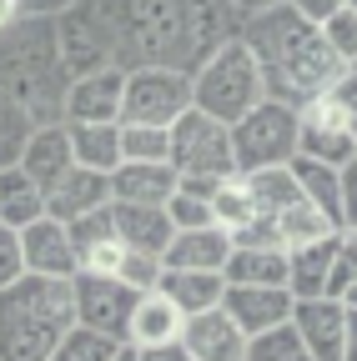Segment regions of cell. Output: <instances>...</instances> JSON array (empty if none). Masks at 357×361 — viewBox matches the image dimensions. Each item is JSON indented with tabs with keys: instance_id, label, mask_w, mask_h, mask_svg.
I'll list each match as a JSON object with an SVG mask.
<instances>
[{
	"instance_id": "603a6c76",
	"label": "cell",
	"mask_w": 357,
	"mask_h": 361,
	"mask_svg": "<svg viewBox=\"0 0 357 361\" xmlns=\"http://www.w3.org/2000/svg\"><path fill=\"white\" fill-rule=\"evenodd\" d=\"M111 221H116V236L126 241V251H141V256H161L176 236V226L166 221L161 206H126L111 201Z\"/></svg>"
},
{
	"instance_id": "816d5d0a",
	"label": "cell",
	"mask_w": 357,
	"mask_h": 361,
	"mask_svg": "<svg viewBox=\"0 0 357 361\" xmlns=\"http://www.w3.org/2000/svg\"><path fill=\"white\" fill-rule=\"evenodd\" d=\"M337 301H342V306H347V311H357V281H352V286H347V291H342V296H337Z\"/></svg>"
},
{
	"instance_id": "7bdbcfd3",
	"label": "cell",
	"mask_w": 357,
	"mask_h": 361,
	"mask_svg": "<svg viewBox=\"0 0 357 361\" xmlns=\"http://www.w3.org/2000/svg\"><path fill=\"white\" fill-rule=\"evenodd\" d=\"M287 6L302 16V20H312V25H322L327 16H337L342 6H347V0H287Z\"/></svg>"
},
{
	"instance_id": "cb8c5ba5",
	"label": "cell",
	"mask_w": 357,
	"mask_h": 361,
	"mask_svg": "<svg viewBox=\"0 0 357 361\" xmlns=\"http://www.w3.org/2000/svg\"><path fill=\"white\" fill-rule=\"evenodd\" d=\"M182 306L161 291H141L136 306H131V326H126V341L131 346H161V341H182Z\"/></svg>"
},
{
	"instance_id": "ba28073f",
	"label": "cell",
	"mask_w": 357,
	"mask_h": 361,
	"mask_svg": "<svg viewBox=\"0 0 357 361\" xmlns=\"http://www.w3.org/2000/svg\"><path fill=\"white\" fill-rule=\"evenodd\" d=\"M51 25H56V51H61L66 75H91V71L121 66L116 25L101 16L96 0H76L61 16H51Z\"/></svg>"
},
{
	"instance_id": "ab89813d",
	"label": "cell",
	"mask_w": 357,
	"mask_h": 361,
	"mask_svg": "<svg viewBox=\"0 0 357 361\" xmlns=\"http://www.w3.org/2000/svg\"><path fill=\"white\" fill-rule=\"evenodd\" d=\"M161 276H166V266H161V256H141V251H126V261H121V271H116V281L121 286H131V291H156L161 286Z\"/></svg>"
},
{
	"instance_id": "30bf717a",
	"label": "cell",
	"mask_w": 357,
	"mask_h": 361,
	"mask_svg": "<svg viewBox=\"0 0 357 361\" xmlns=\"http://www.w3.org/2000/svg\"><path fill=\"white\" fill-rule=\"evenodd\" d=\"M71 296H76V326L101 331V336H111V341H126L131 306H136V291H131V286H121L116 276L76 271V276H71Z\"/></svg>"
},
{
	"instance_id": "8d00e7d4",
	"label": "cell",
	"mask_w": 357,
	"mask_h": 361,
	"mask_svg": "<svg viewBox=\"0 0 357 361\" xmlns=\"http://www.w3.org/2000/svg\"><path fill=\"white\" fill-rule=\"evenodd\" d=\"M171 135L166 126H126L121 121V161H166Z\"/></svg>"
},
{
	"instance_id": "836d02e7",
	"label": "cell",
	"mask_w": 357,
	"mask_h": 361,
	"mask_svg": "<svg viewBox=\"0 0 357 361\" xmlns=\"http://www.w3.org/2000/svg\"><path fill=\"white\" fill-rule=\"evenodd\" d=\"M30 135H35V116L0 90V171H6V166H21V151H25Z\"/></svg>"
},
{
	"instance_id": "44dd1931",
	"label": "cell",
	"mask_w": 357,
	"mask_h": 361,
	"mask_svg": "<svg viewBox=\"0 0 357 361\" xmlns=\"http://www.w3.org/2000/svg\"><path fill=\"white\" fill-rule=\"evenodd\" d=\"M176 191V171L166 161H121L111 171V201L126 206H166Z\"/></svg>"
},
{
	"instance_id": "f5cc1de1",
	"label": "cell",
	"mask_w": 357,
	"mask_h": 361,
	"mask_svg": "<svg viewBox=\"0 0 357 361\" xmlns=\"http://www.w3.org/2000/svg\"><path fill=\"white\" fill-rule=\"evenodd\" d=\"M347 6H352V11H357V0H347Z\"/></svg>"
},
{
	"instance_id": "3957f363",
	"label": "cell",
	"mask_w": 357,
	"mask_h": 361,
	"mask_svg": "<svg viewBox=\"0 0 357 361\" xmlns=\"http://www.w3.org/2000/svg\"><path fill=\"white\" fill-rule=\"evenodd\" d=\"M76 326L71 281L25 276L0 291V361H51Z\"/></svg>"
},
{
	"instance_id": "f1b7e54d",
	"label": "cell",
	"mask_w": 357,
	"mask_h": 361,
	"mask_svg": "<svg viewBox=\"0 0 357 361\" xmlns=\"http://www.w3.org/2000/svg\"><path fill=\"white\" fill-rule=\"evenodd\" d=\"M40 216H46V191H40L21 166H6L0 171V226L21 231V226H30Z\"/></svg>"
},
{
	"instance_id": "8fae6325",
	"label": "cell",
	"mask_w": 357,
	"mask_h": 361,
	"mask_svg": "<svg viewBox=\"0 0 357 361\" xmlns=\"http://www.w3.org/2000/svg\"><path fill=\"white\" fill-rule=\"evenodd\" d=\"M297 156L327 161V166H347L357 156V141H352V130H347V121L332 101V90L297 106Z\"/></svg>"
},
{
	"instance_id": "2e32d148",
	"label": "cell",
	"mask_w": 357,
	"mask_h": 361,
	"mask_svg": "<svg viewBox=\"0 0 357 361\" xmlns=\"http://www.w3.org/2000/svg\"><path fill=\"white\" fill-rule=\"evenodd\" d=\"M71 231V246H76V266L91 271V276H116L121 261H126V241L116 236V221H111V206L91 211L66 226Z\"/></svg>"
},
{
	"instance_id": "6da1fadb",
	"label": "cell",
	"mask_w": 357,
	"mask_h": 361,
	"mask_svg": "<svg viewBox=\"0 0 357 361\" xmlns=\"http://www.w3.org/2000/svg\"><path fill=\"white\" fill-rule=\"evenodd\" d=\"M247 51L257 56V71H262V90L267 101H282V106H307L312 96H327V90L352 71L332 56V45L322 40V30L302 20L287 0L282 6H267V11H252L242 16V30Z\"/></svg>"
},
{
	"instance_id": "5bb4252c",
	"label": "cell",
	"mask_w": 357,
	"mask_h": 361,
	"mask_svg": "<svg viewBox=\"0 0 357 361\" xmlns=\"http://www.w3.org/2000/svg\"><path fill=\"white\" fill-rule=\"evenodd\" d=\"M292 331L312 351V361H342L347 346V306L332 296H312L292 306Z\"/></svg>"
},
{
	"instance_id": "ffe728a7",
	"label": "cell",
	"mask_w": 357,
	"mask_h": 361,
	"mask_svg": "<svg viewBox=\"0 0 357 361\" xmlns=\"http://www.w3.org/2000/svg\"><path fill=\"white\" fill-rule=\"evenodd\" d=\"M71 166H76V151H71V130H66V121L35 126V135H30L25 151H21V171L35 180L40 191H51Z\"/></svg>"
},
{
	"instance_id": "d6a6232c",
	"label": "cell",
	"mask_w": 357,
	"mask_h": 361,
	"mask_svg": "<svg viewBox=\"0 0 357 361\" xmlns=\"http://www.w3.org/2000/svg\"><path fill=\"white\" fill-rule=\"evenodd\" d=\"M247 176V186H252V196H257V211L262 216H277L282 206H292L302 191H297V176H292V166H267V171H242Z\"/></svg>"
},
{
	"instance_id": "4316f807",
	"label": "cell",
	"mask_w": 357,
	"mask_h": 361,
	"mask_svg": "<svg viewBox=\"0 0 357 361\" xmlns=\"http://www.w3.org/2000/svg\"><path fill=\"white\" fill-rule=\"evenodd\" d=\"M292 176H297V191L342 231V166L312 161V156H292Z\"/></svg>"
},
{
	"instance_id": "74e56055",
	"label": "cell",
	"mask_w": 357,
	"mask_h": 361,
	"mask_svg": "<svg viewBox=\"0 0 357 361\" xmlns=\"http://www.w3.org/2000/svg\"><path fill=\"white\" fill-rule=\"evenodd\" d=\"M352 281H357V226H342V231L332 236V276H327V296L337 301Z\"/></svg>"
},
{
	"instance_id": "52a82bcc",
	"label": "cell",
	"mask_w": 357,
	"mask_h": 361,
	"mask_svg": "<svg viewBox=\"0 0 357 361\" xmlns=\"http://www.w3.org/2000/svg\"><path fill=\"white\" fill-rule=\"evenodd\" d=\"M192 111V71L182 66H126L121 121L126 126H171Z\"/></svg>"
},
{
	"instance_id": "f6af8a7d",
	"label": "cell",
	"mask_w": 357,
	"mask_h": 361,
	"mask_svg": "<svg viewBox=\"0 0 357 361\" xmlns=\"http://www.w3.org/2000/svg\"><path fill=\"white\" fill-rule=\"evenodd\" d=\"M136 351H141V361H192L182 341H161V346H136Z\"/></svg>"
},
{
	"instance_id": "8992f818",
	"label": "cell",
	"mask_w": 357,
	"mask_h": 361,
	"mask_svg": "<svg viewBox=\"0 0 357 361\" xmlns=\"http://www.w3.org/2000/svg\"><path fill=\"white\" fill-rule=\"evenodd\" d=\"M171 135V151H166V166L176 171V180H206L216 186L221 176L237 171V156H232V126H221L211 116H201L197 106L166 126Z\"/></svg>"
},
{
	"instance_id": "f907efd6",
	"label": "cell",
	"mask_w": 357,
	"mask_h": 361,
	"mask_svg": "<svg viewBox=\"0 0 357 361\" xmlns=\"http://www.w3.org/2000/svg\"><path fill=\"white\" fill-rule=\"evenodd\" d=\"M116 361H141V351L131 346V341H121V351H116Z\"/></svg>"
},
{
	"instance_id": "db71d44e",
	"label": "cell",
	"mask_w": 357,
	"mask_h": 361,
	"mask_svg": "<svg viewBox=\"0 0 357 361\" xmlns=\"http://www.w3.org/2000/svg\"><path fill=\"white\" fill-rule=\"evenodd\" d=\"M352 71H357V66H352Z\"/></svg>"
},
{
	"instance_id": "60d3db41",
	"label": "cell",
	"mask_w": 357,
	"mask_h": 361,
	"mask_svg": "<svg viewBox=\"0 0 357 361\" xmlns=\"http://www.w3.org/2000/svg\"><path fill=\"white\" fill-rule=\"evenodd\" d=\"M25 276V256H21V231H11V226H0V291H6L11 281Z\"/></svg>"
},
{
	"instance_id": "4fadbf2b",
	"label": "cell",
	"mask_w": 357,
	"mask_h": 361,
	"mask_svg": "<svg viewBox=\"0 0 357 361\" xmlns=\"http://www.w3.org/2000/svg\"><path fill=\"white\" fill-rule=\"evenodd\" d=\"M292 306H297V296L287 286H227V296H221V311L247 331V341L262 336V331L287 326Z\"/></svg>"
},
{
	"instance_id": "4dcf8cb0",
	"label": "cell",
	"mask_w": 357,
	"mask_h": 361,
	"mask_svg": "<svg viewBox=\"0 0 357 361\" xmlns=\"http://www.w3.org/2000/svg\"><path fill=\"white\" fill-rule=\"evenodd\" d=\"M71 151H76V166L86 171H116L121 166V121H106V126H71Z\"/></svg>"
},
{
	"instance_id": "ee69618b",
	"label": "cell",
	"mask_w": 357,
	"mask_h": 361,
	"mask_svg": "<svg viewBox=\"0 0 357 361\" xmlns=\"http://www.w3.org/2000/svg\"><path fill=\"white\" fill-rule=\"evenodd\" d=\"M342 226H357V156L342 166Z\"/></svg>"
},
{
	"instance_id": "1f68e13d",
	"label": "cell",
	"mask_w": 357,
	"mask_h": 361,
	"mask_svg": "<svg viewBox=\"0 0 357 361\" xmlns=\"http://www.w3.org/2000/svg\"><path fill=\"white\" fill-rule=\"evenodd\" d=\"M257 216H262V211H257V196H252V186H247V176H242V171L221 176L216 191H211V221H216L227 236H237V231H247Z\"/></svg>"
},
{
	"instance_id": "e575fe53",
	"label": "cell",
	"mask_w": 357,
	"mask_h": 361,
	"mask_svg": "<svg viewBox=\"0 0 357 361\" xmlns=\"http://www.w3.org/2000/svg\"><path fill=\"white\" fill-rule=\"evenodd\" d=\"M247 361H312V351L302 346V336H297L292 322H287V326H277V331L252 336V341H247Z\"/></svg>"
},
{
	"instance_id": "5b68a950",
	"label": "cell",
	"mask_w": 357,
	"mask_h": 361,
	"mask_svg": "<svg viewBox=\"0 0 357 361\" xmlns=\"http://www.w3.org/2000/svg\"><path fill=\"white\" fill-rule=\"evenodd\" d=\"M116 51L136 66H182V0H121Z\"/></svg>"
},
{
	"instance_id": "9c48e42d",
	"label": "cell",
	"mask_w": 357,
	"mask_h": 361,
	"mask_svg": "<svg viewBox=\"0 0 357 361\" xmlns=\"http://www.w3.org/2000/svg\"><path fill=\"white\" fill-rule=\"evenodd\" d=\"M232 156L237 171H267V166H292L297 156V111L282 101H262L232 126Z\"/></svg>"
},
{
	"instance_id": "bcb514c9",
	"label": "cell",
	"mask_w": 357,
	"mask_h": 361,
	"mask_svg": "<svg viewBox=\"0 0 357 361\" xmlns=\"http://www.w3.org/2000/svg\"><path fill=\"white\" fill-rule=\"evenodd\" d=\"M66 6H76V0H21V16H61Z\"/></svg>"
},
{
	"instance_id": "83f0119b",
	"label": "cell",
	"mask_w": 357,
	"mask_h": 361,
	"mask_svg": "<svg viewBox=\"0 0 357 361\" xmlns=\"http://www.w3.org/2000/svg\"><path fill=\"white\" fill-rule=\"evenodd\" d=\"M156 291L182 306V316H197V311L221 306V296H227V281H221V271H166Z\"/></svg>"
},
{
	"instance_id": "7c38bea8",
	"label": "cell",
	"mask_w": 357,
	"mask_h": 361,
	"mask_svg": "<svg viewBox=\"0 0 357 361\" xmlns=\"http://www.w3.org/2000/svg\"><path fill=\"white\" fill-rule=\"evenodd\" d=\"M121 90H126V66H106V71H91V75H71L61 121H71V126L121 121Z\"/></svg>"
},
{
	"instance_id": "7a4b0ae2",
	"label": "cell",
	"mask_w": 357,
	"mask_h": 361,
	"mask_svg": "<svg viewBox=\"0 0 357 361\" xmlns=\"http://www.w3.org/2000/svg\"><path fill=\"white\" fill-rule=\"evenodd\" d=\"M66 66L56 51V25L46 16H21L11 30H0V90L21 101L35 126L61 121L66 106Z\"/></svg>"
},
{
	"instance_id": "c3c4849f",
	"label": "cell",
	"mask_w": 357,
	"mask_h": 361,
	"mask_svg": "<svg viewBox=\"0 0 357 361\" xmlns=\"http://www.w3.org/2000/svg\"><path fill=\"white\" fill-rule=\"evenodd\" d=\"M237 16H252V11H267V6H282V0H227Z\"/></svg>"
},
{
	"instance_id": "9a60e30c",
	"label": "cell",
	"mask_w": 357,
	"mask_h": 361,
	"mask_svg": "<svg viewBox=\"0 0 357 361\" xmlns=\"http://www.w3.org/2000/svg\"><path fill=\"white\" fill-rule=\"evenodd\" d=\"M21 256H25V271L30 276H56V281H71L76 276V246H71V231L66 221H51L40 216L30 226H21Z\"/></svg>"
},
{
	"instance_id": "b9f144b4",
	"label": "cell",
	"mask_w": 357,
	"mask_h": 361,
	"mask_svg": "<svg viewBox=\"0 0 357 361\" xmlns=\"http://www.w3.org/2000/svg\"><path fill=\"white\" fill-rule=\"evenodd\" d=\"M332 101H337V111H342V121H347V130H352V141H357V71H347V75L332 85Z\"/></svg>"
},
{
	"instance_id": "d6986e66",
	"label": "cell",
	"mask_w": 357,
	"mask_h": 361,
	"mask_svg": "<svg viewBox=\"0 0 357 361\" xmlns=\"http://www.w3.org/2000/svg\"><path fill=\"white\" fill-rule=\"evenodd\" d=\"M227 0H182V71L201 66L221 40H232L227 30Z\"/></svg>"
},
{
	"instance_id": "ac0fdd59",
	"label": "cell",
	"mask_w": 357,
	"mask_h": 361,
	"mask_svg": "<svg viewBox=\"0 0 357 361\" xmlns=\"http://www.w3.org/2000/svg\"><path fill=\"white\" fill-rule=\"evenodd\" d=\"M111 206V176L106 171H86V166H71L56 186L46 191V216L51 221H81V216H91Z\"/></svg>"
},
{
	"instance_id": "f546056e",
	"label": "cell",
	"mask_w": 357,
	"mask_h": 361,
	"mask_svg": "<svg viewBox=\"0 0 357 361\" xmlns=\"http://www.w3.org/2000/svg\"><path fill=\"white\" fill-rule=\"evenodd\" d=\"M262 221H272V236H277V246L282 251H297V246H307V241H322V236H332L337 226L312 206L307 196H297L292 206H282L277 216H262Z\"/></svg>"
},
{
	"instance_id": "e0dca14e",
	"label": "cell",
	"mask_w": 357,
	"mask_h": 361,
	"mask_svg": "<svg viewBox=\"0 0 357 361\" xmlns=\"http://www.w3.org/2000/svg\"><path fill=\"white\" fill-rule=\"evenodd\" d=\"M182 346L192 361H247V331L221 306L197 311L182 322Z\"/></svg>"
},
{
	"instance_id": "d590c367",
	"label": "cell",
	"mask_w": 357,
	"mask_h": 361,
	"mask_svg": "<svg viewBox=\"0 0 357 361\" xmlns=\"http://www.w3.org/2000/svg\"><path fill=\"white\" fill-rule=\"evenodd\" d=\"M116 351H121V341H111L101 331H86V326H71L51 361H116Z\"/></svg>"
},
{
	"instance_id": "681fc988",
	"label": "cell",
	"mask_w": 357,
	"mask_h": 361,
	"mask_svg": "<svg viewBox=\"0 0 357 361\" xmlns=\"http://www.w3.org/2000/svg\"><path fill=\"white\" fill-rule=\"evenodd\" d=\"M21 20V0H0V30H11Z\"/></svg>"
},
{
	"instance_id": "7402d4cb",
	"label": "cell",
	"mask_w": 357,
	"mask_h": 361,
	"mask_svg": "<svg viewBox=\"0 0 357 361\" xmlns=\"http://www.w3.org/2000/svg\"><path fill=\"white\" fill-rule=\"evenodd\" d=\"M232 256V236L221 226H197V231H176L171 246L161 251L166 271H221Z\"/></svg>"
},
{
	"instance_id": "f35d334b",
	"label": "cell",
	"mask_w": 357,
	"mask_h": 361,
	"mask_svg": "<svg viewBox=\"0 0 357 361\" xmlns=\"http://www.w3.org/2000/svg\"><path fill=\"white\" fill-rule=\"evenodd\" d=\"M317 30H322V40L332 45V56H337L342 66H357V11H352V6H342L337 16H327Z\"/></svg>"
},
{
	"instance_id": "d4e9b609",
	"label": "cell",
	"mask_w": 357,
	"mask_h": 361,
	"mask_svg": "<svg viewBox=\"0 0 357 361\" xmlns=\"http://www.w3.org/2000/svg\"><path fill=\"white\" fill-rule=\"evenodd\" d=\"M227 286H287V251L282 246H232L221 266Z\"/></svg>"
},
{
	"instance_id": "277c9868",
	"label": "cell",
	"mask_w": 357,
	"mask_h": 361,
	"mask_svg": "<svg viewBox=\"0 0 357 361\" xmlns=\"http://www.w3.org/2000/svg\"><path fill=\"white\" fill-rule=\"evenodd\" d=\"M267 101V90H262V71H257V56L247 51V40L232 35V40H221L216 51L192 66V106L221 126H237L252 106Z\"/></svg>"
},
{
	"instance_id": "484cf974",
	"label": "cell",
	"mask_w": 357,
	"mask_h": 361,
	"mask_svg": "<svg viewBox=\"0 0 357 361\" xmlns=\"http://www.w3.org/2000/svg\"><path fill=\"white\" fill-rule=\"evenodd\" d=\"M332 236H337V231H332ZM332 236L287 251V291H292L297 301L327 296V276H332Z\"/></svg>"
},
{
	"instance_id": "7dc6e473",
	"label": "cell",
	"mask_w": 357,
	"mask_h": 361,
	"mask_svg": "<svg viewBox=\"0 0 357 361\" xmlns=\"http://www.w3.org/2000/svg\"><path fill=\"white\" fill-rule=\"evenodd\" d=\"M342 361H357V311H347V346H342Z\"/></svg>"
}]
</instances>
